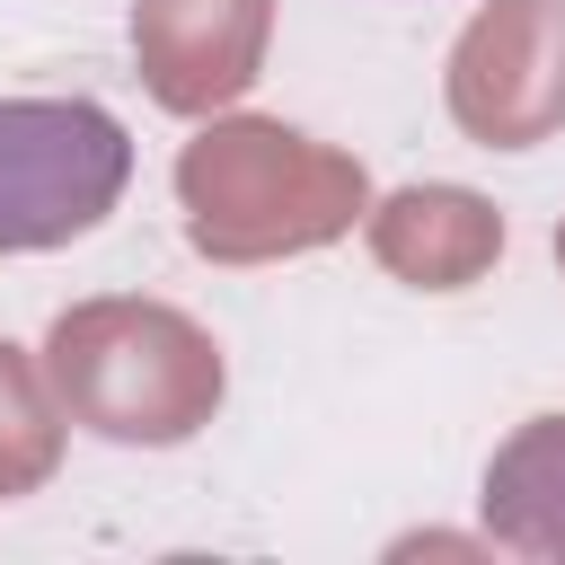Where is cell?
Masks as SVG:
<instances>
[{"mask_svg": "<svg viewBox=\"0 0 565 565\" xmlns=\"http://www.w3.org/2000/svg\"><path fill=\"white\" fill-rule=\"evenodd\" d=\"M177 203L212 265H274L344 238L371 212V177L353 150H327L282 115H212L177 150Z\"/></svg>", "mask_w": 565, "mask_h": 565, "instance_id": "1", "label": "cell"}, {"mask_svg": "<svg viewBox=\"0 0 565 565\" xmlns=\"http://www.w3.org/2000/svg\"><path fill=\"white\" fill-rule=\"evenodd\" d=\"M44 380L62 397V424L97 433V441H124V450H168V441H194L230 388L221 371V344L168 309V300H79L53 318L44 335Z\"/></svg>", "mask_w": 565, "mask_h": 565, "instance_id": "2", "label": "cell"}, {"mask_svg": "<svg viewBox=\"0 0 565 565\" xmlns=\"http://www.w3.org/2000/svg\"><path fill=\"white\" fill-rule=\"evenodd\" d=\"M132 185V141L88 97H0V256L88 238Z\"/></svg>", "mask_w": 565, "mask_h": 565, "instance_id": "3", "label": "cell"}, {"mask_svg": "<svg viewBox=\"0 0 565 565\" xmlns=\"http://www.w3.org/2000/svg\"><path fill=\"white\" fill-rule=\"evenodd\" d=\"M450 124L477 150L565 132V0H486L450 44Z\"/></svg>", "mask_w": 565, "mask_h": 565, "instance_id": "4", "label": "cell"}, {"mask_svg": "<svg viewBox=\"0 0 565 565\" xmlns=\"http://www.w3.org/2000/svg\"><path fill=\"white\" fill-rule=\"evenodd\" d=\"M274 0H132V62L168 115H221L256 88Z\"/></svg>", "mask_w": 565, "mask_h": 565, "instance_id": "5", "label": "cell"}, {"mask_svg": "<svg viewBox=\"0 0 565 565\" xmlns=\"http://www.w3.org/2000/svg\"><path fill=\"white\" fill-rule=\"evenodd\" d=\"M362 221H371V256L415 291H468L503 256V212L468 185H397Z\"/></svg>", "mask_w": 565, "mask_h": 565, "instance_id": "6", "label": "cell"}, {"mask_svg": "<svg viewBox=\"0 0 565 565\" xmlns=\"http://www.w3.org/2000/svg\"><path fill=\"white\" fill-rule=\"evenodd\" d=\"M486 530L530 565H565V415H530L486 459Z\"/></svg>", "mask_w": 565, "mask_h": 565, "instance_id": "7", "label": "cell"}, {"mask_svg": "<svg viewBox=\"0 0 565 565\" xmlns=\"http://www.w3.org/2000/svg\"><path fill=\"white\" fill-rule=\"evenodd\" d=\"M53 468H62V397H53L44 362L0 335V503L35 494Z\"/></svg>", "mask_w": 565, "mask_h": 565, "instance_id": "8", "label": "cell"}, {"mask_svg": "<svg viewBox=\"0 0 565 565\" xmlns=\"http://www.w3.org/2000/svg\"><path fill=\"white\" fill-rule=\"evenodd\" d=\"M556 265H565V221H556Z\"/></svg>", "mask_w": 565, "mask_h": 565, "instance_id": "9", "label": "cell"}]
</instances>
